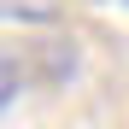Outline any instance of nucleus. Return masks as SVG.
Here are the masks:
<instances>
[{
  "mask_svg": "<svg viewBox=\"0 0 129 129\" xmlns=\"http://www.w3.org/2000/svg\"><path fill=\"white\" fill-rule=\"evenodd\" d=\"M12 94H18V59L0 47V106H12Z\"/></svg>",
  "mask_w": 129,
  "mask_h": 129,
  "instance_id": "f257e3e1",
  "label": "nucleus"
}]
</instances>
